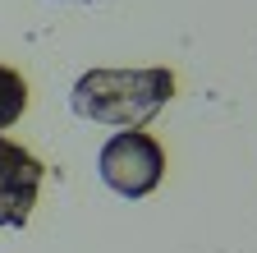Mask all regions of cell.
<instances>
[{
  "label": "cell",
  "instance_id": "cell-1",
  "mask_svg": "<svg viewBox=\"0 0 257 253\" xmlns=\"http://www.w3.org/2000/svg\"><path fill=\"white\" fill-rule=\"evenodd\" d=\"M179 92V74L166 65L152 69H87L69 88V111L87 124L147 129Z\"/></svg>",
  "mask_w": 257,
  "mask_h": 253
},
{
  "label": "cell",
  "instance_id": "cell-2",
  "mask_svg": "<svg viewBox=\"0 0 257 253\" xmlns=\"http://www.w3.org/2000/svg\"><path fill=\"white\" fill-rule=\"evenodd\" d=\"M96 171L119 198H152L166 180V147L147 129H119L96 152Z\"/></svg>",
  "mask_w": 257,
  "mask_h": 253
},
{
  "label": "cell",
  "instance_id": "cell-3",
  "mask_svg": "<svg viewBox=\"0 0 257 253\" xmlns=\"http://www.w3.org/2000/svg\"><path fill=\"white\" fill-rule=\"evenodd\" d=\"M42 189V161L23 143H10L0 134V226L23 230Z\"/></svg>",
  "mask_w": 257,
  "mask_h": 253
},
{
  "label": "cell",
  "instance_id": "cell-4",
  "mask_svg": "<svg viewBox=\"0 0 257 253\" xmlns=\"http://www.w3.org/2000/svg\"><path fill=\"white\" fill-rule=\"evenodd\" d=\"M23 111H28V78L14 65H0V134L19 124Z\"/></svg>",
  "mask_w": 257,
  "mask_h": 253
},
{
  "label": "cell",
  "instance_id": "cell-5",
  "mask_svg": "<svg viewBox=\"0 0 257 253\" xmlns=\"http://www.w3.org/2000/svg\"><path fill=\"white\" fill-rule=\"evenodd\" d=\"M60 5H92V0H60Z\"/></svg>",
  "mask_w": 257,
  "mask_h": 253
}]
</instances>
